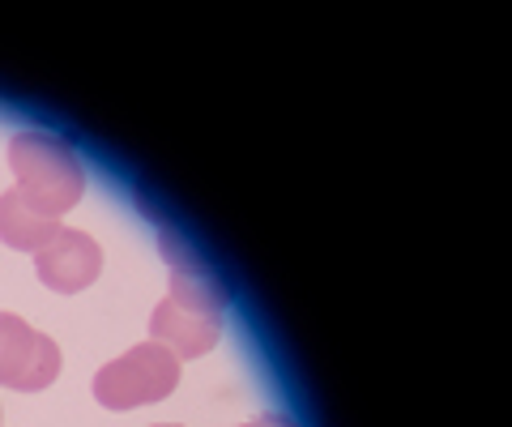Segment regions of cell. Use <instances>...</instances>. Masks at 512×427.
Segmentation results:
<instances>
[{"instance_id":"obj_6","label":"cell","mask_w":512,"mask_h":427,"mask_svg":"<svg viewBox=\"0 0 512 427\" xmlns=\"http://www.w3.org/2000/svg\"><path fill=\"white\" fill-rule=\"evenodd\" d=\"M60 231V218H47L30 205L18 188H9L0 197V240L18 252H39L43 244H52Z\"/></svg>"},{"instance_id":"obj_1","label":"cell","mask_w":512,"mask_h":427,"mask_svg":"<svg viewBox=\"0 0 512 427\" xmlns=\"http://www.w3.org/2000/svg\"><path fill=\"white\" fill-rule=\"evenodd\" d=\"M9 167H13V180H18L13 188L47 218L69 214L86 193V171L60 137L18 133L9 141Z\"/></svg>"},{"instance_id":"obj_3","label":"cell","mask_w":512,"mask_h":427,"mask_svg":"<svg viewBox=\"0 0 512 427\" xmlns=\"http://www.w3.org/2000/svg\"><path fill=\"white\" fill-rule=\"evenodd\" d=\"M60 376V346L22 316L0 312V385L39 393Z\"/></svg>"},{"instance_id":"obj_7","label":"cell","mask_w":512,"mask_h":427,"mask_svg":"<svg viewBox=\"0 0 512 427\" xmlns=\"http://www.w3.org/2000/svg\"><path fill=\"white\" fill-rule=\"evenodd\" d=\"M244 427H295V423L282 419V415H261V419H252V423H244Z\"/></svg>"},{"instance_id":"obj_4","label":"cell","mask_w":512,"mask_h":427,"mask_svg":"<svg viewBox=\"0 0 512 427\" xmlns=\"http://www.w3.org/2000/svg\"><path fill=\"white\" fill-rule=\"evenodd\" d=\"M99 270H103L99 244H94L86 231H77V227H60L56 240L35 252L39 282H43V287H52V291H60V295L86 291L90 282L99 278Z\"/></svg>"},{"instance_id":"obj_2","label":"cell","mask_w":512,"mask_h":427,"mask_svg":"<svg viewBox=\"0 0 512 427\" xmlns=\"http://www.w3.org/2000/svg\"><path fill=\"white\" fill-rule=\"evenodd\" d=\"M175 385H180V359L158 342H141L94 376V398L107 410H137L163 402Z\"/></svg>"},{"instance_id":"obj_8","label":"cell","mask_w":512,"mask_h":427,"mask_svg":"<svg viewBox=\"0 0 512 427\" xmlns=\"http://www.w3.org/2000/svg\"><path fill=\"white\" fill-rule=\"evenodd\" d=\"M167 427H171V423H167Z\"/></svg>"},{"instance_id":"obj_5","label":"cell","mask_w":512,"mask_h":427,"mask_svg":"<svg viewBox=\"0 0 512 427\" xmlns=\"http://www.w3.org/2000/svg\"><path fill=\"white\" fill-rule=\"evenodd\" d=\"M150 342L167 346V351L180 359V355H205L218 346V334H222V321H214V316H201V312H188L180 308L175 299H163V304L154 308L150 316Z\"/></svg>"}]
</instances>
